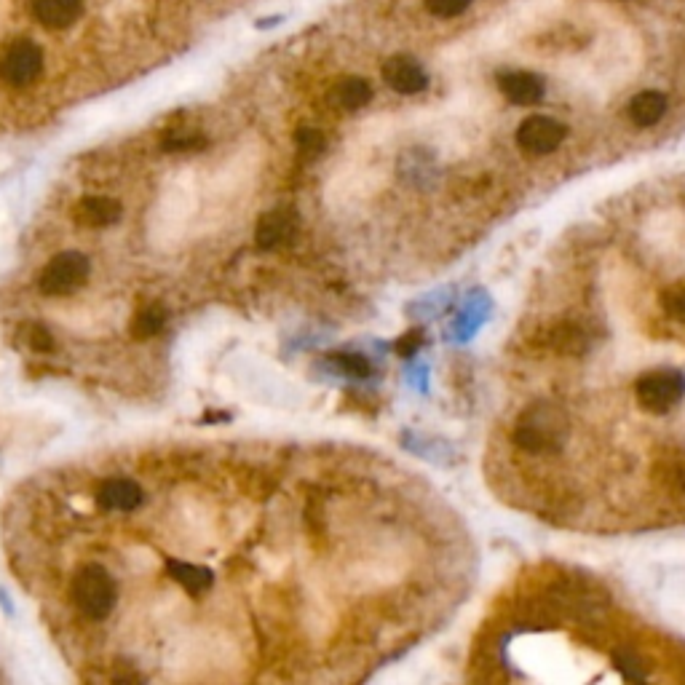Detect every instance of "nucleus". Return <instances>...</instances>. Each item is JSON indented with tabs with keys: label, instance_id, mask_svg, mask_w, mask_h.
I'll return each instance as SVG.
<instances>
[{
	"label": "nucleus",
	"instance_id": "6ab92c4d",
	"mask_svg": "<svg viewBox=\"0 0 685 685\" xmlns=\"http://www.w3.org/2000/svg\"><path fill=\"white\" fill-rule=\"evenodd\" d=\"M661 308L667 311V316H672L675 322L685 324V281H677L672 287H667L661 292Z\"/></svg>",
	"mask_w": 685,
	"mask_h": 685
},
{
	"label": "nucleus",
	"instance_id": "39448f33",
	"mask_svg": "<svg viewBox=\"0 0 685 685\" xmlns=\"http://www.w3.org/2000/svg\"><path fill=\"white\" fill-rule=\"evenodd\" d=\"M43 73V51L30 38L11 41L0 54V81L11 89L33 86Z\"/></svg>",
	"mask_w": 685,
	"mask_h": 685
},
{
	"label": "nucleus",
	"instance_id": "1a4fd4ad",
	"mask_svg": "<svg viewBox=\"0 0 685 685\" xmlns=\"http://www.w3.org/2000/svg\"><path fill=\"white\" fill-rule=\"evenodd\" d=\"M298 233V215L292 209H271L260 217L255 231V241L260 249L284 247Z\"/></svg>",
	"mask_w": 685,
	"mask_h": 685
},
{
	"label": "nucleus",
	"instance_id": "f8f14e48",
	"mask_svg": "<svg viewBox=\"0 0 685 685\" xmlns=\"http://www.w3.org/2000/svg\"><path fill=\"white\" fill-rule=\"evenodd\" d=\"M97 501L108 512H134L142 504V487L126 477L105 479L97 490Z\"/></svg>",
	"mask_w": 685,
	"mask_h": 685
},
{
	"label": "nucleus",
	"instance_id": "b1692460",
	"mask_svg": "<svg viewBox=\"0 0 685 685\" xmlns=\"http://www.w3.org/2000/svg\"><path fill=\"white\" fill-rule=\"evenodd\" d=\"M27 346L33 351H54V335L43 324L27 327Z\"/></svg>",
	"mask_w": 685,
	"mask_h": 685
},
{
	"label": "nucleus",
	"instance_id": "ddd939ff",
	"mask_svg": "<svg viewBox=\"0 0 685 685\" xmlns=\"http://www.w3.org/2000/svg\"><path fill=\"white\" fill-rule=\"evenodd\" d=\"M629 121L635 126H640V129H648V126H656L661 121V118L667 116V97L661 94V91H640V94H635L632 97V102H629Z\"/></svg>",
	"mask_w": 685,
	"mask_h": 685
},
{
	"label": "nucleus",
	"instance_id": "9d476101",
	"mask_svg": "<svg viewBox=\"0 0 685 685\" xmlns=\"http://www.w3.org/2000/svg\"><path fill=\"white\" fill-rule=\"evenodd\" d=\"M27 9L46 30H67L81 17L83 0H27Z\"/></svg>",
	"mask_w": 685,
	"mask_h": 685
},
{
	"label": "nucleus",
	"instance_id": "20e7f679",
	"mask_svg": "<svg viewBox=\"0 0 685 685\" xmlns=\"http://www.w3.org/2000/svg\"><path fill=\"white\" fill-rule=\"evenodd\" d=\"M635 397L645 413H669L685 397V375L677 370L645 372L643 378L637 380Z\"/></svg>",
	"mask_w": 685,
	"mask_h": 685
},
{
	"label": "nucleus",
	"instance_id": "a211bd4d",
	"mask_svg": "<svg viewBox=\"0 0 685 685\" xmlns=\"http://www.w3.org/2000/svg\"><path fill=\"white\" fill-rule=\"evenodd\" d=\"M552 346L557 348V351H562V354H581L586 348V335L581 332V327H576V324H560V327H554L552 332Z\"/></svg>",
	"mask_w": 685,
	"mask_h": 685
},
{
	"label": "nucleus",
	"instance_id": "f257e3e1",
	"mask_svg": "<svg viewBox=\"0 0 685 685\" xmlns=\"http://www.w3.org/2000/svg\"><path fill=\"white\" fill-rule=\"evenodd\" d=\"M570 439V418L552 402H533L517 415L512 442L528 455H557Z\"/></svg>",
	"mask_w": 685,
	"mask_h": 685
},
{
	"label": "nucleus",
	"instance_id": "2eb2a0df",
	"mask_svg": "<svg viewBox=\"0 0 685 685\" xmlns=\"http://www.w3.org/2000/svg\"><path fill=\"white\" fill-rule=\"evenodd\" d=\"M330 102L332 105H338L340 110H346V113L362 110L372 102V86L364 81V78H356V75L343 78V81H338L332 86Z\"/></svg>",
	"mask_w": 685,
	"mask_h": 685
},
{
	"label": "nucleus",
	"instance_id": "dca6fc26",
	"mask_svg": "<svg viewBox=\"0 0 685 685\" xmlns=\"http://www.w3.org/2000/svg\"><path fill=\"white\" fill-rule=\"evenodd\" d=\"M166 573L177 581V584L188 592V595H204L215 576L212 570L204 568V565H193V562H182V560H169L166 562Z\"/></svg>",
	"mask_w": 685,
	"mask_h": 685
},
{
	"label": "nucleus",
	"instance_id": "4468645a",
	"mask_svg": "<svg viewBox=\"0 0 685 685\" xmlns=\"http://www.w3.org/2000/svg\"><path fill=\"white\" fill-rule=\"evenodd\" d=\"M653 482L661 490H667L672 496H683L685 493V453H664L659 461L653 463L651 471Z\"/></svg>",
	"mask_w": 685,
	"mask_h": 685
},
{
	"label": "nucleus",
	"instance_id": "a878e982",
	"mask_svg": "<svg viewBox=\"0 0 685 685\" xmlns=\"http://www.w3.org/2000/svg\"><path fill=\"white\" fill-rule=\"evenodd\" d=\"M421 340H423V335L418 330H413V332H407L405 338H399V343H397V351L402 356H410V354H415L418 348H421Z\"/></svg>",
	"mask_w": 685,
	"mask_h": 685
},
{
	"label": "nucleus",
	"instance_id": "aec40b11",
	"mask_svg": "<svg viewBox=\"0 0 685 685\" xmlns=\"http://www.w3.org/2000/svg\"><path fill=\"white\" fill-rule=\"evenodd\" d=\"M330 362L335 364L338 370L346 372V375H351V378H367L372 372L370 362H367L362 354H348V351H343V354H332Z\"/></svg>",
	"mask_w": 685,
	"mask_h": 685
},
{
	"label": "nucleus",
	"instance_id": "412c9836",
	"mask_svg": "<svg viewBox=\"0 0 685 685\" xmlns=\"http://www.w3.org/2000/svg\"><path fill=\"white\" fill-rule=\"evenodd\" d=\"M423 3H426V11H429L431 17L453 19L461 17L463 11L469 9L474 0H423Z\"/></svg>",
	"mask_w": 685,
	"mask_h": 685
},
{
	"label": "nucleus",
	"instance_id": "423d86ee",
	"mask_svg": "<svg viewBox=\"0 0 685 685\" xmlns=\"http://www.w3.org/2000/svg\"><path fill=\"white\" fill-rule=\"evenodd\" d=\"M568 137V126L552 116H528L517 126V145L530 156H549Z\"/></svg>",
	"mask_w": 685,
	"mask_h": 685
},
{
	"label": "nucleus",
	"instance_id": "f03ea898",
	"mask_svg": "<svg viewBox=\"0 0 685 685\" xmlns=\"http://www.w3.org/2000/svg\"><path fill=\"white\" fill-rule=\"evenodd\" d=\"M70 600H73L75 611L86 616L89 621H105L110 613L116 611L118 603V586L116 578L108 570L91 562L83 565L70 581Z\"/></svg>",
	"mask_w": 685,
	"mask_h": 685
},
{
	"label": "nucleus",
	"instance_id": "7ed1b4c3",
	"mask_svg": "<svg viewBox=\"0 0 685 685\" xmlns=\"http://www.w3.org/2000/svg\"><path fill=\"white\" fill-rule=\"evenodd\" d=\"M89 276V257L81 255V252H59L57 257H51L41 271L38 287L49 298H62V295H73L75 289H81L89 281Z\"/></svg>",
	"mask_w": 685,
	"mask_h": 685
},
{
	"label": "nucleus",
	"instance_id": "5701e85b",
	"mask_svg": "<svg viewBox=\"0 0 685 685\" xmlns=\"http://www.w3.org/2000/svg\"><path fill=\"white\" fill-rule=\"evenodd\" d=\"M207 145V140L196 132H174L164 140V148L169 153H180V150H199Z\"/></svg>",
	"mask_w": 685,
	"mask_h": 685
},
{
	"label": "nucleus",
	"instance_id": "393cba45",
	"mask_svg": "<svg viewBox=\"0 0 685 685\" xmlns=\"http://www.w3.org/2000/svg\"><path fill=\"white\" fill-rule=\"evenodd\" d=\"M616 661H619L621 672H624V675H627V677H632V680H643V677H645L643 661H640V656H637V653L621 651L619 656H616Z\"/></svg>",
	"mask_w": 685,
	"mask_h": 685
},
{
	"label": "nucleus",
	"instance_id": "6e6552de",
	"mask_svg": "<svg viewBox=\"0 0 685 685\" xmlns=\"http://www.w3.org/2000/svg\"><path fill=\"white\" fill-rule=\"evenodd\" d=\"M496 81L506 100L512 105H520V108L538 105L546 94V81L530 70H504V73H498Z\"/></svg>",
	"mask_w": 685,
	"mask_h": 685
},
{
	"label": "nucleus",
	"instance_id": "f3484780",
	"mask_svg": "<svg viewBox=\"0 0 685 685\" xmlns=\"http://www.w3.org/2000/svg\"><path fill=\"white\" fill-rule=\"evenodd\" d=\"M166 324V311L161 306H145L142 311H137L132 322V335L137 340L156 338L158 332L164 330Z\"/></svg>",
	"mask_w": 685,
	"mask_h": 685
},
{
	"label": "nucleus",
	"instance_id": "9b49d317",
	"mask_svg": "<svg viewBox=\"0 0 685 685\" xmlns=\"http://www.w3.org/2000/svg\"><path fill=\"white\" fill-rule=\"evenodd\" d=\"M124 207L110 196H86L75 204V220L83 228L100 231V228H110L121 220Z\"/></svg>",
	"mask_w": 685,
	"mask_h": 685
},
{
	"label": "nucleus",
	"instance_id": "0eeeda50",
	"mask_svg": "<svg viewBox=\"0 0 685 685\" xmlns=\"http://www.w3.org/2000/svg\"><path fill=\"white\" fill-rule=\"evenodd\" d=\"M383 81H386L388 89H394L397 94H405V97H413V94H421L429 86V75L421 67V62L407 54H397V57L386 59L383 65Z\"/></svg>",
	"mask_w": 685,
	"mask_h": 685
},
{
	"label": "nucleus",
	"instance_id": "4be33fe9",
	"mask_svg": "<svg viewBox=\"0 0 685 685\" xmlns=\"http://www.w3.org/2000/svg\"><path fill=\"white\" fill-rule=\"evenodd\" d=\"M295 142H298V150H303L306 156H319L327 148L324 134L314 129V126H300L298 134H295Z\"/></svg>",
	"mask_w": 685,
	"mask_h": 685
}]
</instances>
